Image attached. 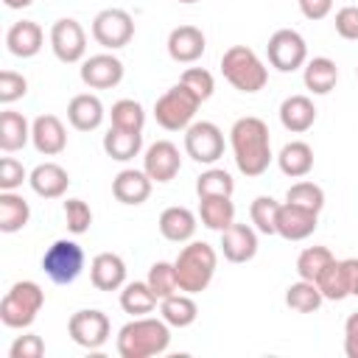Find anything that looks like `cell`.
Listing matches in <instances>:
<instances>
[{
    "instance_id": "6da1fadb",
    "label": "cell",
    "mask_w": 358,
    "mask_h": 358,
    "mask_svg": "<svg viewBox=\"0 0 358 358\" xmlns=\"http://www.w3.org/2000/svg\"><path fill=\"white\" fill-rule=\"evenodd\" d=\"M229 145L235 154V165L243 176H260L268 171L274 154H271V137L266 120L246 115L238 117L229 129Z\"/></svg>"
},
{
    "instance_id": "7a4b0ae2",
    "label": "cell",
    "mask_w": 358,
    "mask_h": 358,
    "mask_svg": "<svg viewBox=\"0 0 358 358\" xmlns=\"http://www.w3.org/2000/svg\"><path fill=\"white\" fill-rule=\"evenodd\" d=\"M171 344V324L159 316H134L117 333L120 358H154L162 355Z\"/></svg>"
},
{
    "instance_id": "3957f363",
    "label": "cell",
    "mask_w": 358,
    "mask_h": 358,
    "mask_svg": "<svg viewBox=\"0 0 358 358\" xmlns=\"http://www.w3.org/2000/svg\"><path fill=\"white\" fill-rule=\"evenodd\" d=\"M215 266H218V255L207 241H187V246H182L173 260L179 288L185 294H201L213 282Z\"/></svg>"
},
{
    "instance_id": "277c9868",
    "label": "cell",
    "mask_w": 358,
    "mask_h": 358,
    "mask_svg": "<svg viewBox=\"0 0 358 358\" xmlns=\"http://www.w3.org/2000/svg\"><path fill=\"white\" fill-rule=\"evenodd\" d=\"M42 305H45L42 285L34 280H20L0 299V322L11 330H25L36 322Z\"/></svg>"
},
{
    "instance_id": "5b68a950",
    "label": "cell",
    "mask_w": 358,
    "mask_h": 358,
    "mask_svg": "<svg viewBox=\"0 0 358 358\" xmlns=\"http://www.w3.org/2000/svg\"><path fill=\"white\" fill-rule=\"evenodd\" d=\"M221 73L241 92H260L266 87V81H268V67L246 45H232L229 50H224Z\"/></svg>"
},
{
    "instance_id": "8992f818",
    "label": "cell",
    "mask_w": 358,
    "mask_h": 358,
    "mask_svg": "<svg viewBox=\"0 0 358 358\" xmlns=\"http://www.w3.org/2000/svg\"><path fill=\"white\" fill-rule=\"evenodd\" d=\"M199 106H201V101H199L185 84H173L171 90H165V92L157 98V103H154V117H157V123H159L165 131H185V129L193 123Z\"/></svg>"
},
{
    "instance_id": "52a82bcc",
    "label": "cell",
    "mask_w": 358,
    "mask_h": 358,
    "mask_svg": "<svg viewBox=\"0 0 358 358\" xmlns=\"http://www.w3.org/2000/svg\"><path fill=\"white\" fill-rule=\"evenodd\" d=\"M84 249L76 241L59 238L53 241L45 255H42V271L50 277V282L56 285H70L78 280V274L84 271Z\"/></svg>"
},
{
    "instance_id": "ba28073f",
    "label": "cell",
    "mask_w": 358,
    "mask_h": 358,
    "mask_svg": "<svg viewBox=\"0 0 358 358\" xmlns=\"http://www.w3.org/2000/svg\"><path fill=\"white\" fill-rule=\"evenodd\" d=\"M266 56H268V64L280 73H294L299 67H305L308 62V45L302 39L299 31L294 28H280L268 36V45H266Z\"/></svg>"
},
{
    "instance_id": "9c48e42d",
    "label": "cell",
    "mask_w": 358,
    "mask_h": 358,
    "mask_svg": "<svg viewBox=\"0 0 358 358\" xmlns=\"http://www.w3.org/2000/svg\"><path fill=\"white\" fill-rule=\"evenodd\" d=\"M185 154L199 165H213L224 157V131L210 120H193L185 129Z\"/></svg>"
},
{
    "instance_id": "30bf717a",
    "label": "cell",
    "mask_w": 358,
    "mask_h": 358,
    "mask_svg": "<svg viewBox=\"0 0 358 358\" xmlns=\"http://www.w3.org/2000/svg\"><path fill=\"white\" fill-rule=\"evenodd\" d=\"M67 333L70 338L84 347V350H101L109 336H112V322L103 310L98 308H87V310H76L67 322Z\"/></svg>"
},
{
    "instance_id": "8fae6325",
    "label": "cell",
    "mask_w": 358,
    "mask_h": 358,
    "mask_svg": "<svg viewBox=\"0 0 358 358\" xmlns=\"http://www.w3.org/2000/svg\"><path fill=\"white\" fill-rule=\"evenodd\" d=\"M134 36V20L129 11L123 8H103L95 14L92 20V39L106 48V50H117L126 48Z\"/></svg>"
},
{
    "instance_id": "7c38bea8",
    "label": "cell",
    "mask_w": 358,
    "mask_h": 358,
    "mask_svg": "<svg viewBox=\"0 0 358 358\" xmlns=\"http://www.w3.org/2000/svg\"><path fill=\"white\" fill-rule=\"evenodd\" d=\"M50 50H53V56H56L59 62H64V64L81 62L84 53H87V34H84L81 22L73 20V17L56 20L53 28H50Z\"/></svg>"
},
{
    "instance_id": "4fadbf2b",
    "label": "cell",
    "mask_w": 358,
    "mask_h": 358,
    "mask_svg": "<svg viewBox=\"0 0 358 358\" xmlns=\"http://www.w3.org/2000/svg\"><path fill=\"white\" fill-rule=\"evenodd\" d=\"M319 227V213L316 210H308V207H299V204H280V213H277V235L285 238V241H305L316 232Z\"/></svg>"
},
{
    "instance_id": "5bb4252c",
    "label": "cell",
    "mask_w": 358,
    "mask_h": 358,
    "mask_svg": "<svg viewBox=\"0 0 358 358\" xmlns=\"http://www.w3.org/2000/svg\"><path fill=\"white\" fill-rule=\"evenodd\" d=\"M81 81L90 90H112L123 81V62L112 53H95L81 64Z\"/></svg>"
},
{
    "instance_id": "9a60e30c",
    "label": "cell",
    "mask_w": 358,
    "mask_h": 358,
    "mask_svg": "<svg viewBox=\"0 0 358 358\" xmlns=\"http://www.w3.org/2000/svg\"><path fill=\"white\" fill-rule=\"evenodd\" d=\"M182 168V157L179 148L171 140H157L148 145L145 157H143V171L151 176V182H171Z\"/></svg>"
},
{
    "instance_id": "2e32d148",
    "label": "cell",
    "mask_w": 358,
    "mask_h": 358,
    "mask_svg": "<svg viewBox=\"0 0 358 358\" xmlns=\"http://www.w3.org/2000/svg\"><path fill=\"white\" fill-rule=\"evenodd\" d=\"M207 50V39L201 34V28L196 25H176L168 34V56L179 64H193L204 56Z\"/></svg>"
},
{
    "instance_id": "e0dca14e",
    "label": "cell",
    "mask_w": 358,
    "mask_h": 358,
    "mask_svg": "<svg viewBox=\"0 0 358 358\" xmlns=\"http://www.w3.org/2000/svg\"><path fill=\"white\" fill-rule=\"evenodd\" d=\"M221 252L229 263H249L257 255V229L249 224L232 221L221 232Z\"/></svg>"
},
{
    "instance_id": "ac0fdd59",
    "label": "cell",
    "mask_w": 358,
    "mask_h": 358,
    "mask_svg": "<svg viewBox=\"0 0 358 358\" xmlns=\"http://www.w3.org/2000/svg\"><path fill=\"white\" fill-rule=\"evenodd\" d=\"M31 143L39 154L56 157L67 148V129L56 115H39L31 123Z\"/></svg>"
},
{
    "instance_id": "d6986e66",
    "label": "cell",
    "mask_w": 358,
    "mask_h": 358,
    "mask_svg": "<svg viewBox=\"0 0 358 358\" xmlns=\"http://www.w3.org/2000/svg\"><path fill=\"white\" fill-rule=\"evenodd\" d=\"M90 280L98 291H117L126 285V263L115 252H101L90 263Z\"/></svg>"
},
{
    "instance_id": "ffe728a7",
    "label": "cell",
    "mask_w": 358,
    "mask_h": 358,
    "mask_svg": "<svg viewBox=\"0 0 358 358\" xmlns=\"http://www.w3.org/2000/svg\"><path fill=\"white\" fill-rule=\"evenodd\" d=\"M45 45V34L39 28V22L34 20H20L6 31V48L8 53H14L17 59H31L42 50Z\"/></svg>"
},
{
    "instance_id": "44dd1931",
    "label": "cell",
    "mask_w": 358,
    "mask_h": 358,
    "mask_svg": "<svg viewBox=\"0 0 358 358\" xmlns=\"http://www.w3.org/2000/svg\"><path fill=\"white\" fill-rule=\"evenodd\" d=\"M31 190L42 199H62L70 187V173L59 162H42L28 173Z\"/></svg>"
},
{
    "instance_id": "7402d4cb",
    "label": "cell",
    "mask_w": 358,
    "mask_h": 358,
    "mask_svg": "<svg viewBox=\"0 0 358 358\" xmlns=\"http://www.w3.org/2000/svg\"><path fill=\"white\" fill-rule=\"evenodd\" d=\"M151 176L145 171H137V168H126L120 171L115 179H112V196L120 201V204H143L148 196H151Z\"/></svg>"
},
{
    "instance_id": "603a6c76",
    "label": "cell",
    "mask_w": 358,
    "mask_h": 358,
    "mask_svg": "<svg viewBox=\"0 0 358 358\" xmlns=\"http://www.w3.org/2000/svg\"><path fill=\"white\" fill-rule=\"evenodd\" d=\"M103 103L98 95L92 92H81V95H73L70 103H67V120L73 129L78 131H95L101 123H103Z\"/></svg>"
},
{
    "instance_id": "cb8c5ba5",
    "label": "cell",
    "mask_w": 358,
    "mask_h": 358,
    "mask_svg": "<svg viewBox=\"0 0 358 358\" xmlns=\"http://www.w3.org/2000/svg\"><path fill=\"white\" fill-rule=\"evenodd\" d=\"M280 123L291 134H302L316 123V106L308 95H288L280 103Z\"/></svg>"
},
{
    "instance_id": "d4e9b609",
    "label": "cell",
    "mask_w": 358,
    "mask_h": 358,
    "mask_svg": "<svg viewBox=\"0 0 358 358\" xmlns=\"http://www.w3.org/2000/svg\"><path fill=\"white\" fill-rule=\"evenodd\" d=\"M196 215L187 207H165L159 215V232L171 243H187L196 235Z\"/></svg>"
},
{
    "instance_id": "484cf974",
    "label": "cell",
    "mask_w": 358,
    "mask_h": 358,
    "mask_svg": "<svg viewBox=\"0 0 358 358\" xmlns=\"http://www.w3.org/2000/svg\"><path fill=\"white\" fill-rule=\"evenodd\" d=\"M277 165H280V171H282L285 176L302 179V176H308L310 168H313V148H310L305 140H291V143H285V145L280 148Z\"/></svg>"
},
{
    "instance_id": "4316f807",
    "label": "cell",
    "mask_w": 358,
    "mask_h": 358,
    "mask_svg": "<svg viewBox=\"0 0 358 358\" xmlns=\"http://www.w3.org/2000/svg\"><path fill=\"white\" fill-rule=\"evenodd\" d=\"M302 81L313 95H327L338 81V67L327 56H313L310 62H305Z\"/></svg>"
},
{
    "instance_id": "83f0119b",
    "label": "cell",
    "mask_w": 358,
    "mask_h": 358,
    "mask_svg": "<svg viewBox=\"0 0 358 358\" xmlns=\"http://www.w3.org/2000/svg\"><path fill=\"white\" fill-rule=\"evenodd\" d=\"M143 148V131H129V129H117L109 126V131L103 134V151L106 157L117 159V162H129L140 154Z\"/></svg>"
},
{
    "instance_id": "f1b7e54d",
    "label": "cell",
    "mask_w": 358,
    "mask_h": 358,
    "mask_svg": "<svg viewBox=\"0 0 358 358\" xmlns=\"http://www.w3.org/2000/svg\"><path fill=\"white\" fill-rule=\"evenodd\" d=\"M199 218H201V224L207 229L224 232L235 221L232 196H207V199H199Z\"/></svg>"
},
{
    "instance_id": "f546056e",
    "label": "cell",
    "mask_w": 358,
    "mask_h": 358,
    "mask_svg": "<svg viewBox=\"0 0 358 358\" xmlns=\"http://www.w3.org/2000/svg\"><path fill=\"white\" fill-rule=\"evenodd\" d=\"M159 316L171 324V327H190L199 316V305L193 302V294H171L165 299H159Z\"/></svg>"
},
{
    "instance_id": "4dcf8cb0",
    "label": "cell",
    "mask_w": 358,
    "mask_h": 358,
    "mask_svg": "<svg viewBox=\"0 0 358 358\" xmlns=\"http://www.w3.org/2000/svg\"><path fill=\"white\" fill-rule=\"evenodd\" d=\"M28 140H31V123L25 120V115L14 109L0 112V148L11 154V151H20Z\"/></svg>"
},
{
    "instance_id": "1f68e13d",
    "label": "cell",
    "mask_w": 358,
    "mask_h": 358,
    "mask_svg": "<svg viewBox=\"0 0 358 358\" xmlns=\"http://www.w3.org/2000/svg\"><path fill=\"white\" fill-rule=\"evenodd\" d=\"M31 218L28 201L14 190H0V232H20Z\"/></svg>"
},
{
    "instance_id": "d6a6232c",
    "label": "cell",
    "mask_w": 358,
    "mask_h": 358,
    "mask_svg": "<svg viewBox=\"0 0 358 358\" xmlns=\"http://www.w3.org/2000/svg\"><path fill=\"white\" fill-rule=\"evenodd\" d=\"M322 302H324V296H322L319 285L310 282V280H302L299 277L296 282H291L285 288V305L291 310H296V313H313V310H319Z\"/></svg>"
},
{
    "instance_id": "836d02e7",
    "label": "cell",
    "mask_w": 358,
    "mask_h": 358,
    "mask_svg": "<svg viewBox=\"0 0 358 358\" xmlns=\"http://www.w3.org/2000/svg\"><path fill=\"white\" fill-rule=\"evenodd\" d=\"M157 294L148 282H126L120 291V308L131 316H148L157 308Z\"/></svg>"
},
{
    "instance_id": "e575fe53",
    "label": "cell",
    "mask_w": 358,
    "mask_h": 358,
    "mask_svg": "<svg viewBox=\"0 0 358 358\" xmlns=\"http://www.w3.org/2000/svg\"><path fill=\"white\" fill-rule=\"evenodd\" d=\"M333 260H336V257H333V252H330L327 246H308V249H302L299 257H296V274H299L302 280L316 282V277H319Z\"/></svg>"
},
{
    "instance_id": "d590c367",
    "label": "cell",
    "mask_w": 358,
    "mask_h": 358,
    "mask_svg": "<svg viewBox=\"0 0 358 358\" xmlns=\"http://www.w3.org/2000/svg\"><path fill=\"white\" fill-rule=\"evenodd\" d=\"M316 285H319L322 296L330 299V302H341V299H347V296H350V288H347V274H344L341 260H333V263L316 277Z\"/></svg>"
},
{
    "instance_id": "8d00e7d4",
    "label": "cell",
    "mask_w": 358,
    "mask_h": 358,
    "mask_svg": "<svg viewBox=\"0 0 358 358\" xmlns=\"http://www.w3.org/2000/svg\"><path fill=\"white\" fill-rule=\"evenodd\" d=\"M109 117H112V126L129 129V131H143V126H145V109L137 101H131V98L115 101Z\"/></svg>"
},
{
    "instance_id": "74e56055",
    "label": "cell",
    "mask_w": 358,
    "mask_h": 358,
    "mask_svg": "<svg viewBox=\"0 0 358 358\" xmlns=\"http://www.w3.org/2000/svg\"><path fill=\"white\" fill-rule=\"evenodd\" d=\"M277 213H280V201L271 196H257L249 207V218L255 229L263 235H277Z\"/></svg>"
},
{
    "instance_id": "f35d334b",
    "label": "cell",
    "mask_w": 358,
    "mask_h": 358,
    "mask_svg": "<svg viewBox=\"0 0 358 358\" xmlns=\"http://www.w3.org/2000/svg\"><path fill=\"white\" fill-rule=\"evenodd\" d=\"M232 190H235V182H232V176L224 168H207L196 179L199 199H207V196H232Z\"/></svg>"
},
{
    "instance_id": "ab89813d",
    "label": "cell",
    "mask_w": 358,
    "mask_h": 358,
    "mask_svg": "<svg viewBox=\"0 0 358 358\" xmlns=\"http://www.w3.org/2000/svg\"><path fill=\"white\" fill-rule=\"evenodd\" d=\"M145 282L151 285V291L157 294V299H165V296L182 291V288H179V280H176V268H173V263H165V260H157V263L148 268Z\"/></svg>"
},
{
    "instance_id": "60d3db41",
    "label": "cell",
    "mask_w": 358,
    "mask_h": 358,
    "mask_svg": "<svg viewBox=\"0 0 358 358\" xmlns=\"http://www.w3.org/2000/svg\"><path fill=\"white\" fill-rule=\"evenodd\" d=\"M285 201H291V204H299V207H308V210H316V213H319V210L324 207V190H322L316 182L302 179V182H294V185L288 187Z\"/></svg>"
},
{
    "instance_id": "b9f144b4",
    "label": "cell",
    "mask_w": 358,
    "mask_h": 358,
    "mask_svg": "<svg viewBox=\"0 0 358 358\" xmlns=\"http://www.w3.org/2000/svg\"><path fill=\"white\" fill-rule=\"evenodd\" d=\"M179 84H185L199 101H207V98L215 92V78H213V73L204 70V67H187V70L182 73Z\"/></svg>"
},
{
    "instance_id": "7bdbcfd3",
    "label": "cell",
    "mask_w": 358,
    "mask_h": 358,
    "mask_svg": "<svg viewBox=\"0 0 358 358\" xmlns=\"http://www.w3.org/2000/svg\"><path fill=\"white\" fill-rule=\"evenodd\" d=\"M64 221L73 235H84L92 224V210L84 199H67L64 201Z\"/></svg>"
},
{
    "instance_id": "ee69618b",
    "label": "cell",
    "mask_w": 358,
    "mask_h": 358,
    "mask_svg": "<svg viewBox=\"0 0 358 358\" xmlns=\"http://www.w3.org/2000/svg\"><path fill=\"white\" fill-rule=\"evenodd\" d=\"M28 92V81H25V76H20V73H14V70H3L0 73V103H14V101H20L22 95Z\"/></svg>"
},
{
    "instance_id": "f6af8a7d",
    "label": "cell",
    "mask_w": 358,
    "mask_h": 358,
    "mask_svg": "<svg viewBox=\"0 0 358 358\" xmlns=\"http://www.w3.org/2000/svg\"><path fill=\"white\" fill-rule=\"evenodd\" d=\"M25 179H28V171L22 168L20 159H14V157L0 159V190H17Z\"/></svg>"
},
{
    "instance_id": "bcb514c9",
    "label": "cell",
    "mask_w": 358,
    "mask_h": 358,
    "mask_svg": "<svg viewBox=\"0 0 358 358\" xmlns=\"http://www.w3.org/2000/svg\"><path fill=\"white\" fill-rule=\"evenodd\" d=\"M45 355V341L36 333L17 336L14 344L8 347V358H42Z\"/></svg>"
},
{
    "instance_id": "7dc6e473",
    "label": "cell",
    "mask_w": 358,
    "mask_h": 358,
    "mask_svg": "<svg viewBox=\"0 0 358 358\" xmlns=\"http://www.w3.org/2000/svg\"><path fill=\"white\" fill-rule=\"evenodd\" d=\"M333 25H336V34H338L341 39L355 42V39H358V6H344V8H338Z\"/></svg>"
},
{
    "instance_id": "c3c4849f",
    "label": "cell",
    "mask_w": 358,
    "mask_h": 358,
    "mask_svg": "<svg viewBox=\"0 0 358 358\" xmlns=\"http://www.w3.org/2000/svg\"><path fill=\"white\" fill-rule=\"evenodd\" d=\"M299 11L305 20H324L333 11V0H299Z\"/></svg>"
},
{
    "instance_id": "681fc988",
    "label": "cell",
    "mask_w": 358,
    "mask_h": 358,
    "mask_svg": "<svg viewBox=\"0 0 358 358\" xmlns=\"http://www.w3.org/2000/svg\"><path fill=\"white\" fill-rule=\"evenodd\" d=\"M341 266H344V274H347L350 296H358V257H344Z\"/></svg>"
},
{
    "instance_id": "f907efd6",
    "label": "cell",
    "mask_w": 358,
    "mask_h": 358,
    "mask_svg": "<svg viewBox=\"0 0 358 358\" xmlns=\"http://www.w3.org/2000/svg\"><path fill=\"white\" fill-rule=\"evenodd\" d=\"M344 352L347 358H358V333H344Z\"/></svg>"
},
{
    "instance_id": "816d5d0a",
    "label": "cell",
    "mask_w": 358,
    "mask_h": 358,
    "mask_svg": "<svg viewBox=\"0 0 358 358\" xmlns=\"http://www.w3.org/2000/svg\"><path fill=\"white\" fill-rule=\"evenodd\" d=\"M344 333H358V310L347 316V322H344Z\"/></svg>"
},
{
    "instance_id": "f5cc1de1",
    "label": "cell",
    "mask_w": 358,
    "mask_h": 358,
    "mask_svg": "<svg viewBox=\"0 0 358 358\" xmlns=\"http://www.w3.org/2000/svg\"><path fill=\"white\" fill-rule=\"evenodd\" d=\"M34 0H3V6L6 8H28Z\"/></svg>"
},
{
    "instance_id": "db71d44e",
    "label": "cell",
    "mask_w": 358,
    "mask_h": 358,
    "mask_svg": "<svg viewBox=\"0 0 358 358\" xmlns=\"http://www.w3.org/2000/svg\"><path fill=\"white\" fill-rule=\"evenodd\" d=\"M179 3H199V0H179Z\"/></svg>"
},
{
    "instance_id": "11a10c76",
    "label": "cell",
    "mask_w": 358,
    "mask_h": 358,
    "mask_svg": "<svg viewBox=\"0 0 358 358\" xmlns=\"http://www.w3.org/2000/svg\"><path fill=\"white\" fill-rule=\"evenodd\" d=\"M355 76H358V67H355Z\"/></svg>"
}]
</instances>
